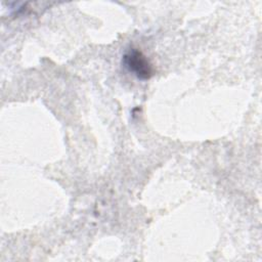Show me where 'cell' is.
I'll return each mask as SVG.
<instances>
[{
  "label": "cell",
  "mask_w": 262,
  "mask_h": 262,
  "mask_svg": "<svg viewBox=\"0 0 262 262\" xmlns=\"http://www.w3.org/2000/svg\"><path fill=\"white\" fill-rule=\"evenodd\" d=\"M122 62L130 73H133L140 80H148L154 74L152 67L146 56L135 48L129 49L123 55Z\"/></svg>",
  "instance_id": "1"
}]
</instances>
